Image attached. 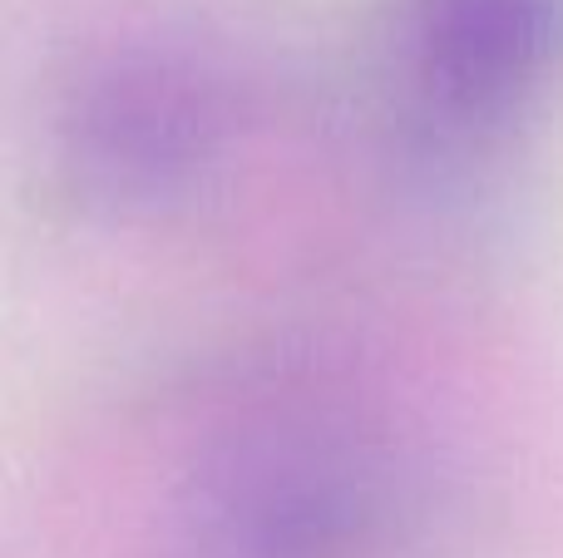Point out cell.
<instances>
[{
  "label": "cell",
  "mask_w": 563,
  "mask_h": 558,
  "mask_svg": "<svg viewBox=\"0 0 563 558\" xmlns=\"http://www.w3.org/2000/svg\"><path fill=\"white\" fill-rule=\"evenodd\" d=\"M400 79L455 134L509 124L563 69V0H400Z\"/></svg>",
  "instance_id": "6da1fadb"
}]
</instances>
